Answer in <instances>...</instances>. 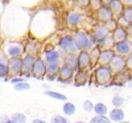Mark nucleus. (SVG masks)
Segmentation results:
<instances>
[{"label": "nucleus", "instance_id": "obj_1", "mask_svg": "<svg viewBox=\"0 0 132 123\" xmlns=\"http://www.w3.org/2000/svg\"><path fill=\"white\" fill-rule=\"evenodd\" d=\"M74 41H75L76 45L80 51H90L96 44L94 43L93 39H92L90 35L87 34L84 31L77 32L73 37Z\"/></svg>", "mask_w": 132, "mask_h": 123}, {"label": "nucleus", "instance_id": "obj_2", "mask_svg": "<svg viewBox=\"0 0 132 123\" xmlns=\"http://www.w3.org/2000/svg\"><path fill=\"white\" fill-rule=\"evenodd\" d=\"M110 34L111 31L106 26V25L104 23H99L93 27L92 32L90 33V35L93 39L94 43L97 44L99 41L106 38V36H108Z\"/></svg>", "mask_w": 132, "mask_h": 123}, {"label": "nucleus", "instance_id": "obj_3", "mask_svg": "<svg viewBox=\"0 0 132 123\" xmlns=\"http://www.w3.org/2000/svg\"><path fill=\"white\" fill-rule=\"evenodd\" d=\"M59 45L61 48H63L65 52H67L69 54H74L78 50L73 37L69 35L62 37L59 42Z\"/></svg>", "mask_w": 132, "mask_h": 123}, {"label": "nucleus", "instance_id": "obj_4", "mask_svg": "<svg viewBox=\"0 0 132 123\" xmlns=\"http://www.w3.org/2000/svg\"><path fill=\"white\" fill-rule=\"evenodd\" d=\"M113 48L116 54L123 57L129 56L132 53V40L126 39L121 41V42L117 43Z\"/></svg>", "mask_w": 132, "mask_h": 123}, {"label": "nucleus", "instance_id": "obj_5", "mask_svg": "<svg viewBox=\"0 0 132 123\" xmlns=\"http://www.w3.org/2000/svg\"><path fill=\"white\" fill-rule=\"evenodd\" d=\"M108 66L111 72L112 71L116 73L121 72L126 66V60L125 58V57L116 54L110 61Z\"/></svg>", "mask_w": 132, "mask_h": 123}, {"label": "nucleus", "instance_id": "obj_6", "mask_svg": "<svg viewBox=\"0 0 132 123\" xmlns=\"http://www.w3.org/2000/svg\"><path fill=\"white\" fill-rule=\"evenodd\" d=\"M111 77V71L109 67L101 66L96 70V78L99 84L107 83Z\"/></svg>", "mask_w": 132, "mask_h": 123}, {"label": "nucleus", "instance_id": "obj_7", "mask_svg": "<svg viewBox=\"0 0 132 123\" xmlns=\"http://www.w3.org/2000/svg\"><path fill=\"white\" fill-rule=\"evenodd\" d=\"M96 18L100 23H106L111 19L114 18V16L111 12L109 7H104L102 6L100 9L97 10L96 12Z\"/></svg>", "mask_w": 132, "mask_h": 123}, {"label": "nucleus", "instance_id": "obj_8", "mask_svg": "<svg viewBox=\"0 0 132 123\" xmlns=\"http://www.w3.org/2000/svg\"><path fill=\"white\" fill-rule=\"evenodd\" d=\"M116 55V53L113 48L111 49H103L101 51L100 57L98 59V63L102 66H108L111 59Z\"/></svg>", "mask_w": 132, "mask_h": 123}, {"label": "nucleus", "instance_id": "obj_9", "mask_svg": "<svg viewBox=\"0 0 132 123\" xmlns=\"http://www.w3.org/2000/svg\"><path fill=\"white\" fill-rule=\"evenodd\" d=\"M111 37H112V39L116 44L128 39V34L126 29L118 26L111 32Z\"/></svg>", "mask_w": 132, "mask_h": 123}, {"label": "nucleus", "instance_id": "obj_10", "mask_svg": "<svg viewBox=\"0 0 132 123\" xmlns=\"http://www.w3.org/2000/svg\"><path fill=\"white\" fill-rule=\"evenodd\" d=\"M125 5L121 0H113L109 5V8L111 9V12L114 16V18H118L119 16H121L123 13L124 8H125Z\"/></svg>", "mask_w": 132, "mask_h": 123}, {"label": "nucleus", "instance_id": "obj_11", "mask_svg": "<svg viewBox=\"0 0 132 123\" xmlns=\"http://www.w3.org/2000/svg\"><path fill=\"white\" fill-rule=\"evenodd\" d=\"M89 65H91L89 53L88 51H81L78 57V67L82 70Z\"/></svg>", "mask_w": 132, "mask_h": 123}, {"label": "nucleus", "instance_id": "obj_12", "mask_svg": "<svg viewBox=\"0 0 132 123\" xmlns=\"http://www.w3.org/2000/svg\"><path fill=\"white\" fill-rule=\"evenodd\" d=\"M96 44L98 45L100 48L111 49V48H114L116 43L114 42L112 37H111V35H109L108 36H106V38L102 39L101 41H99V42L97 43Z\"/></svg>", "mask_w": 132, "mask_h": 123}, {"label": "nucleus", "instance_id": "obj_13", "mask_svg": "<svg viewBox=\"0 0 132 123\" xmlns=\"http://www.w3.org/2000/svg\"><path fill=\"white\" fill-rule=\"evenodd\" d=\"M33 72L36 76H40L45 72V66L44 61L41 59H37L33 64Z\"/></svg>", "mask_w": 132, "mask_h": 123}, {"label": "nucleus", "instance_id": "obj_14", "mask_svg": "<svg viewBox=\"0 0 132 123\" xmlns=\"http://www.w3.org/2000/svg\"><path fill=\"white\" fill-rule=\"evenodd\" d=\"M22 67V61L19 58H12L8 61V70L12 73L18 72Z\"/></svg>", "mask_w": 132, "mask_h": 123}, {"label": "nucleus", "instance_id": "obj_15", "mask_svg": "<svg viewBox=\"0 0 132 123\" xmlns=\"http://www.w3.org/2000/svg\"><path fill=\"white\" fill-rule=\"evenodd\" d=\"M91 52L89 53L90 54V61L91 64L96 65L98 63V59L99 57H100V53H101V48H99L98 45H95V46L90 50Z\"/></svg>", "mask_w": 132, "mask_h": 123}, {"label": "nucleus", "instance_id": "obj_16", "mask_svg": "<svg viewBox=\"0 0 132 123\" xmlns=\"http://www.w3.org/2000/svg\"><path fill=\"white\" fill-rule=\"evenodd\" d=\"M82 22V16L78 12H71L68 16V22L73 26H76Z\"/></svg>", "mask_w": 132, "mask_h": 123}, {"label": "nucleus", "instance_id": "obj_17", "mask_svg": "<svg viewBox=\"0 0 132 123\" xmlns=\"http://www.w3.org/2000/svg\"><path fill=\"white\" fill-rule=\"evenodd\" d=\"M125 114L121 109H113L110 113V118L115 121H121L124 119Z\"/></svg>", "mask_w": 132, "mask_h": 123}, {"label": "nucleus", "instance_id": "obj_18", "mask_svg": "<svg viewBox=\"0 0 132 123\" xmlns=\"http://www.w3.org/2000/svg\"><path fill=\"white\" fill-rule=\"evenodd\" d=\"M73 72V69L72 67H69L67 65H64V67L60 71V76L64 80H68L72 76Z\"/></svg>", "mask_w": 132, "mask_h": 123}, {"label": "nucleus", "instance_id": "obj_19", "mask_svg": "<svg viewBox=\"0 0 132 123\" xmlns=\"http://www.w3.org/2000/svg\"><path fill=\"white\" fill-rule=\"evenodd\" d=\"M60 58V53L57 51H50L46 53V60L49 63H57Z\"/></svg>", "mask_w": 132, "mask_h": 123}, {"label": "nucleus", "instance_id": "obj_20", "mask_svg": "<svg viewBox=\"0 0 132 123\" xmlns=\"http://www.w3.org/2000/svg\"><path fill=\"white\" fill-rule=\"evenodd\" d=\"M121 16L130 25L132 24V6H126Z\"/></svg>", "mask_w": 132, "mask_h": 123}, {"label": "nucleus", "instance_id": "obj_21", "mask_svg": "<svg viewBox=\"0 0 132 123\" xmlns=\"http://www.w3.org/2000/svg\"><path fill=\"white\" fill-rule=\"evenodd\" d=\"M35 63V60L31 56H27L22 61V67L26 70H31L33 67V64Z\"/></svg>", "mask_w": 132, "mask_h": 123}, {"label": "nucleus", "instance_id": "obj_22", "mask_svg": "<svg viewBox=\"0 0 132 123\" xmlns=\"http://www.w3.org/2000/svg\"><path fill=\"white\" fill-rule=\"evenodd\" d=\"M94 111L98 115H105L107 112V108L105 106L104 104H102V102H98L96 105L94 106Z\"/></svg>", "mask_w": 132, "mask_h": 123}, {"label": "nucleus", "instance_id": "obj_23", "mask_svg": "<svg viewBox=\"0 0 132 123\" xmlns=\"http://www.w3.org/2000/svg\"><path fill=\"white\" fill-rule=\"evenodd\" d=\"M45 94H47L48 96L51 97L53 98H55V99H59V100H66L67 98H66L65 95L62 94H60L58 92H55V91H51V90H48V91L45 92Z\"/></svg>", "mask_w": 132, "mask_h": 123}, {"label": "nucleus", "instance_id": "obj_24", "mask_svg": "<svg viewBox=\"0 0 132 123\" xmlns=\"http://www.w3.org/2000/svg\"><path fill=\"white\" fill-rule=\"evenodd\" d=\"M63 110L66 115H72L75 112V106L71 102H66L63 107Z\"/></svg>", "mask_w": 132, "mask_h": 123}, {"label": "nucleus", "instance_id": "obj_25", "mask_svg": "<svg viewBox=\"0 0 132 123\" xmlns=\"http://www.w3.org/2000/svg\"><path fill=\"white\" fill-rule=\"evenodd\" d=\"M90 123H111L110 120L103 115H99L97 117H93L91 120Z\"/></svg>", "mask_w": 132, "mask_h": 123}, {"label": "nucleus", "instance_id": "obj_26", "mask_svg": "<svg viewBox=\"0 0 132 123\" xmlns=\"http://www.w3.org/2000/svg\"><path fill=\"white\" fill-rule=\"evenodd\" d=\"M102 7V4L101 3V0H90L89 7L95 12L100 9Z\"/></svg>", "mask_w": 132, "mask_h": 123}, {"label": "nucleus", "instance_id": "obj_27", "mask_svg": "<svg viewBox=\"0 0 132 123\" xmlns=\"http://www.w3.org/2000/svg\"><path fill=\"white\" fill-rule=\"evenodd\" d=\"M106 25V26L108 28V30L111 31V33L118 26V24H117V20L116 18H112L108 22H106V23H104Z\"/></svg>", "mask_w": 132, "mask_h": 123}, {"label": "nucleus", "instance_id": "obj_28", "mask_svg": "<svg viewBox=\"0 0 132 123\" xmlns=\"http://www.w3.org/2000/svg\"><path fill=\"white\" fill-rule=\"evenodd\" d=\"M28 89H30V85L26 82H20L18 83L15 85V89L18 90V91H22V90H27Z\"/></svg>", "mask_w": 132, "mask_h": 123}, {"label": "nucleus", "instance_id": "obj_29", "mask_svg": "<svg viewBox=\"0 0 132 123\" xmlns=\"http://www.w3.org/2000/svg\"><path fill=\"white\" fill-rule=\"evenodd\" d=\"M13 121L16 123H26L27 118L23 114L18 113V114H15L13 116Z\"/></svg>", "mask_w": 132, "mask_h": 123}, {"label": "nucleus", "instance_id": "obj_30", "mask_svg": "<svg viewBox=\"0 0 132 123\" xmlns=\"http://www.w3.org/2000/svg\"><path fill=\"white\" fill-rule=\"evenodd\" d=\"M123 102H124L123 98L120 95V94H116L112 98V104L116 107L121 106L123 104Z\"/></svg>", "mask_w": 132, "mask_h": 123}, {"label": "nucleus", "instance_id": "obj_31", "mask_svg": "<svg viewBox=\"0 0 132 123\" xmlns=\"http://www.w3.org/2000/svg\"><path fill=\"white\" fill-rule=\"evenodd\" d=\"M8 53L12 57L18 56L21 53V48L16 46H12L8 48Z\"/></svg>", "mask_w": 132, "mask_h": 123}, {"label": "nucleus", "instance_id": "obj_32", "mask_svg": "<svg viewBox=\"0 0 132 123\" xmlns=\"http://www.w3.org/2000/svg\"><path fill=\"white\" fill-rule=\"evenodd\" d=\"M51 122L52 123H68L67 120L63 117H60V116H56V117H54L51 119Z\"/></svg>", "mask_w": 132, "mask_h": 123}, {"label": "nucleus", "instance_id": "obj_33", "mask_svg": "<svg viewBox=\"0 0 132 123\" xmlns=\"http://www.w3.org/2000/svg\"><path fill=\"white\" fill-rule=\"evenodd\" d=\"M82 107H84V108L87 111V112H90V111L93 108V102L91 101L86 100L84 102V105H82Z\"/></svg>", "mask_w": 132, "mask_h": 123}, {"label": "nucleus", "instance_id": "obj_34", "mask_svg": "<svg viewBox=\"0 0 132 123\" xmlns=\"http://www.w3.org/2000/svg\"><path fill=\"white\" fill-rule=\"evenodd\" d=\"M8 71V67L3 63H0V76H4Z\"/></svg>", "mask_w": 132, "mask_h": 123}, {"label": "nucleus", "instance_id": "obj_35", "mask_svg": "<svg viewBox=\"0 0 132 123\" xmlns=\"http://www.w3.org/2000/svg\"><path fill=\"white\" fill-rule=\"evenodd\" d=\"M58 68H59V67H58L57 63H50L48 66V70H49V71H51V72L57 71Z\"/></svg>", "mask_w": 132, "mask_h": 123}, {"label": "nucleus", "instance_id": "obj_36", "mask_svg": "<svg viewBox=\"0 0 132 123\" xmlns=\"http://www.w3.org/2000/svg\"><path fill=\"white\" fill-rule=\"evenodd\" d=\"M78 3H79L80 5L87 7H89L90 0H78Z\"/></svg>", "mask_w": 132, "mask_h": 123}, {"label": "nucleus", "instance_id": "obj_37", "mask_svg": "<svg viewBox=\"0 0 132 123\" xmlns=\"http://www.w3.org/2000/svg\"><path fill=\"white\" fill-rule=\"evenodd\" d=\"M126 66H128V67L132 68V53L130 55L128 56L126 59Z\"/></svg>", "mask_w": 132, "mask_h": 123}, {"label": "nucleus", "instance_id": "obj_38", "mask_svg": "<svg viewBox=\"0 0 132 123\" xmlns=\"http://www.w3.org/2000/svg\"><path fill=\"white\" fill-rule=\"evenodd\" d=\"M126 31H127V34H128V38H130L132 40V24H130L129 26L126 28Z\"/></svg>", "mask_w": 132, "mask_h": 123}, {"label": "nucleus", "instance_id": "obj_39", "mask_svg": "<svg viewBox=\"0 0 132 123\" xmlns=\"http://www.w3.org/2000/svg\"><path fill=\"white\" fill-rule=\"evenodd\" d=\"M113 0H101V3L102 4V6L104 7H109L111 3L112 2Z\"/></svg>", "mask_w": 132, "mask_h": 123}, {"label": "nucleus", "instance_id": "obj_40", "mask_svg": "<svg viewBox=\"0 0 132 123\" xmlns=\"http://www.w3.org/2000/svg\"><path fill=\"white\" fill-rule=\"evenodd\" d=\"M125 6H132V0H121Z\"/></svg>", "mask_w": 132, "mask_h": 123}, {"label": "nucleus", "instance_id": "obj_41", "mask_svg": "<svg viewBox=\"0 0 132 123\" xmlns=\"http://www.w3.org/2000/svg\"><path fill=\"white\" fill-rule=\"evenodd\" d=\"M23 79H21V78H16V79L12 80V83H20V82H22Z\"/></svg>", "mask_w": 132, "mask_h": 123}, {"label": "nucleus", "instance_id": "obj_42", "mask_svg": "<svg viewBox=\"0 0 132 123\" xmlns=\"http://www.w3.org/2000/svg\"><path fill=\"white\" fill-rule=\"evenodd\" d=\"M32 123H46L44 121H41V120H38V119H36V120H34L32 121Z\"/></svg>", "mask_w": 132, "mask_h": 123}, {"label": "nucleus", "instance_id": "obj_43", "mask_svg": "<svg viewBox=\"0 0 132 123\" xmlns=\"http://www.w3.org/2000/svg\"><path fill=\"white\" fill-rule=\"evenodd\" d=\"M6 123H16L13 120H8L6 121Z\"/></svg>", "mask_w": 132, "mask_h": 123}, {"label": "nucleus", "instance_id": "obj_44", "mask_svg": "<svg viewBox=\"0 0 132 123\" xmlns=\"http://www.w3.org/2000/svg\"><path fill=\"white\" fill-rule=\"evenodd\" d=\"M120 123H130V122H128V121H121Z\"/></svg>", "mask_w": 132, "mask_h": 123}, {"label": "nucleus", "instance_id": "obj_45", "mask_svg": "<svg viewBox=\"0 0 132 123\" xmlns=\"http://www.w3.org/2000/svg\"><path fill=\"white\" fill-rule=\"evenodd\" d=\"M76 123H85V122H84V121H77Z\"/></svg>", "mask_w": 132, "mask_h": 123}, {"label": "nucleus", "instance_id": "obj_46", "mask_svg": "<svg viewBox=\"0 0 132 123\" xmlns=\"http://www.w3.org/2000/svg\"><path fill=\"white\" fill-rule=\"evenodd\" d=\"M71 1H73V2H78V0H71Z\"/></svg>", "mask_w": 132, "mask_h": 123}]
</instances>
